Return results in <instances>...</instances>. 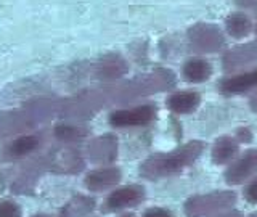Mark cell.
<instances>
[{
    "mask_svg": "<svg viewBox=\"0 0 257 217\" xmlns=\"http://www.w3.org/2000/svg\"><path fill=\"white\" fill-rule=\"evenodd\" d=\"M56 110V104L53 101L48 103H36L29 104L28 108L7 113V115L0 116V139L4 137H10L16 132H21L24 129H29L39 121L48 118Z\"/></svg>",
    "mask_w": 257,
    "mask_h": 217,
    "instance_id": "obj_2",
    "label": "cell"
},
{
    "mask_svg": "<svg viewBox=\"0 0 257 217\" xmlns=\"http://www.w3.org/2000/svg\"><path fill=\"white\" fill-rule=\"evenodd\" d=\"M252 87H257V69L244 72V74H239L235 77H228L220 84L222 92L227 93V95L246 92Z\"/></svg>",
    "mask_w": 257,
    "mask_h": 217,
    "instance_id": "obj_12",
    "label": "cell"
},
{
    "mask_svg": "<svg viewBox=\"0 0 257 217\" xmlns=\"http://www.w3.org/2000/svg\"><path fill=\"white\" fill-rule=\"evenodd\" d=\"M252 29V23L243 13H235L227 18V31L231 37L241 39L246 37Z\"/></svg>",
    "mask_w": 257,
    "mask_h": 217,
    "instance_id": "obj_17",
    "label": "cell"
},
{
    "mask_svg": "<svg viewBox=\"0 0 257 217\" xmlns=\"http://www.w3.org/2000/svg\"><path fill=\"white\" fill-rule=\"evenodd\" d=\"M88 158L96 164H109L117 156V142L112 135L96 137L88 143Z\"/></svg>",
    "mask_w": 257,
    "mask_h": 217,
    "instance_id": "obj_6",
    "label": "cell"
},
{
    "mask_svg": "<svg viewBox=\"0 0 257 217\" xmlns=\"http://www.w3.org/2000/svg\"><path fill=\"white\" fill-rule=\"evenodd\" d=\"M93 209V199L85 196H77L63 209L61 217H85Z\"/></svg>",
    "mask_w": 257,
    "mask_h": 217,
    "instance_id": "obj_18",
    "label": "cell"
},
{
    "mask_svg": "<svg viewBox=\"0 0 257 217\" xmlns=\"http://www.w3.org/2000/svg\"><path fill=\"white\" fill-rule=\"evenodd\" d=\"M252 61H257V42H251V44L233 48V50L228 52L223 58V64L227 71L241 68Z\"/></svg>",
    "mask_w": 257,
    "mask_h": 217,
    "instance_id": "obj_10",
    "label": "cell"
},
{
    "mask_svg": "<svg viewBox=\"0 0 257 217\" xmlns=\"http://www.w3.org/2000/svg\"><path fill=\"white\" fill-rule=\"evenodd\" d=\"M257 172V150H249L244 156L238 159L235 164L230 166L225 172V180L230 185L243 183L246 179Z\"/></svg>",
    "mask_w": 257,
    "mask_h": 217,
    "instance_id": "obj_8",
    "label": "cell"
},
{
    "mask_svg": "<svg viewBox=\"0 0 257 217\" xmlns=\"http://www.w3.org/2000/svg\"><path fill=\"white\" fill-rule=\"evenodd\" d=\"M238 153V143L230 137H222L212 148V159L215 164H225L231 161Z\"/></svg>",
    "mask_w": 257,
    "mask_h": 217,
    "instance_id": "obj_15",
    "label": "cell"
},
{
    "mask_svg": "<svg viewBox=\"0 0 257 217\" xmlns=\"http://www.w3.org/2000/svg\"><path fill=\"white\" fill-rule=\"evenodd\" d=\"M238 139L241 142H251L252 135H251V132L247 131V129H241V131H238Z\"/></svg>",
    "mask_w": 257,
    "mask_h": 217,
    "instance_id": "obj_23",
    "label": "cell"
},
{
    "mask_svg": "<svg viewBox=\"0 0 257 217\" xmlns=\"http://www.w3.org/2000/svg\"><path fill=\"white\" fill-rule=\"evenodd\" d=\"M191 44L199 52H215L223 45V36L215 26L211 24H198L190 31Z\"/></svg>",
    "mask_w": 257,
    "mask_h": 217,
    "instance_id": "obj_5",
    "label": "cell"
},
{
    "mask_svg": "<svg viewBox=\"0 0 257 217\" xmlns=\"http://www.w3.org/2000/svg\"><path fill=\"white\" fill-rule=\"evenodd\" d=\"M0 217H21V209L13 201H0Z\"/></svg>",
    "mask_w": 257,
    "mask_h": 217,
    "instance_id": "obj_20",
    "label": "cell"
},
{
    "mask_svg": "<svg viewBox=\"0 0 257 217\" xmlns=\"http://www.w3.org/2000/svg\"><path fill=\"white\" fill-rule=\"evenodd\" d=\"M212 74V68L206 60H190L183 66V76L190 82H204Z\"/></svg>",
    "mask_w": 257,
    "mask_h": 217,
    "instance_id": "obj_16",
    "label": "cell"
},
{
    "mask_svg": "<svg viewBox=\"0 0 257 217\" xmlns=\"http://www.w3.org/2000/svg\"><path fill=\"white\" fill-rule=\"evenodd\" d=\"M156 108L151 104H143L131 110H119L114 111L109 118V123L114 127H134L148 124L150 121L155 119Z\"/></svg>",
    "mask_w": 257,
    "mask_h": 217,
    "instance_id": "obj_4",
    "label": "cell"
},
{
    "mask_svg": "<svg viewBox=\"0 0 257 217\" xmlns=\"http://www.w3.org/2000/svg\"><path fill=\"white\" fill-rule=\"evenodd\" d=\"M145 198V190L140 185H128V187L117 188L104 201V209L106 211H117L127 206H135Z\"/></svg>",
    "mask_w": 257,
    "mask_h": 217,
    "instance_id": "obj_7",
    "label": "cell"
},
{
    "mask_svg": "<svg viewBox=\"0 0 257 217\" xmlns=\"http://www.w3.org/2000/svg\"><path fill=\"white\" fill-rule=\"evenodd\" d=\"M143 217H174L171 211H167V209H161V207H153V209H148L147 212H145Z\"/></svg>",
    "mask_w": 257,
    "mask_h": 217,
    "instance_id": "obj_22",
    "label": "cell"
},
{
    "mask_svg": "<svg viewBox=\"0 0 257 217\" xmlns=\"http://www.w3.org/2000/svg\"><path fill=\"white\" fill-rule=\"evenodd\" d=\"M222 217H244V215H241V214H228V215H222ZM247 217H257V214H251V215H247Z\"/></svg>",
    "mask_w": 257,
    "mask_h": 217,
    "instance_id": "obj_24",
    "label": "cell"
},
{
    "mask_svg": "<svg viewBox=\"0 0 257 217\" xmlns=\"http://www.w3.org/2000/svg\"><path fill=\"white\" fill-rule=\"evenodd\" d=\"M244 196L249 203H257V179L247 185V188L244 191Z\"/></svg>",
    "mask_w": 257,
    "mask_h": 217,
    "instance_id": "obj_21",
    "label": "cell"
},
{
    "mask_svg": "<svg viewBox=\"0 0 257 217\" xmlns=\"http://www.w3.org/2000/svg\"><path fill=\"white\" fill-rule=\"evenodd\" d=\"M125 72H127V64L117 55L104 56V58L96 63V66H95V74L100 79H116V77L124 76Z\"/></svg>",
    "mask_w": 257,
    "mask_h": 217,
    "instance_id": "obj_11",
    "label": "cell"
},
{
    "mask_svg": "<svg viewBox=\"0 0 257 217\" xmlns=\"http://www.w3.org/2000/svg\"><path fill=\"white\" fill-rule=\"evenodd\" d=\"M251 108H252L254 111H257V95H255L254 98L251 100Z\"/></svg>",
    "mask_w": 257,
    "mask_h": 217,
    "instance_id": "obj_25",
    "label": "cell"
},
{
    "mask_svg": "<svg viewBox=\"0 0 257 217\" xmlns=\"http://www.w3.org/2000/svg\"><path fill=\"white\" fill-rule=\"evenodd\" d=\"M201 98L196 92H180L172 95L171 98L167 100V104L171 111L177 113V115H187L198 108Z\"/></svg>",
    "mask_w": 257,
    "mask_h": 217,
    "instance_id": "obj_13",
    "label": "cell"
},
{
    "mask_svg": "<svg viewBox=\"0 0 257 217\" xmlns=\"http://www.w3.org/2000/svg\"><path fill=\"white\" fill-rule=\"evenodd\" d=\"M120 180V171L116 167H101L88 172L85 177V187L92 191H101L114 187Z\"/></svg>",
    "mask_w": 257,
    "mask_h": 217,
    "instance_id": "obj_9",
    "label": "cell"
},
{
    "mask_svg": "<svg viewBox=\"0 0 257 217\" xmlns=\"http://www.w3.org/2000/svg\"><path fill=\"white\" fill-rule=\"evenodd\" d=\"M235 201L236 195L233 191H215L188 199L185 204V212L188 217H214L228 209Z\"/></svg>",
    "mask_w": 257,
    "mask_h": 217,
    "instance_id": "obj_3",
    "label": "cell"
},
{
    "mask_svg": "<svg viewBox=\"0 0 257 217\" xmlns=\"http://www.w3.org/2000/svg\"><path fill=\"white\" fill-rule=\"evenodd\" d=\"M87 135V131L84 127H77V126H58L55 129V137L60 140H77L82 139Z\"/></svg>",
    "mask_w": 257,
    "mask_h": 217,
    "instance_id": "obj_19",
    "label": "cell"
},
{
    "mask_svg": "<svg viewBox=\"0 0 257 217\" xmlns=\"http://www.w3.org/2000/svg\"><path fill=\"white\" fill-rule=\"evenodd\" d=\"M40 145V139L37 135H24L12 142L5 148V156L7 158H21L26 156L29 153L34 151Z\"/></svg>",
    "mask_w": 257,
    "mask_h": 217,
    "instance_id": "obj_14",
    "label": "cell"
},
{
    "mask_svg": "<svg viewBox=\"0 0 257 217\" xmlns=\"http://www.w3.org/2000/svg\"><path fill=\"white\" fill-rule=\"evenodd\" d=\"M122 217H135V215H134V214H124Z\"/></svg>",
    "mask_w": 257,
    "mask_h": 217,
    "instance_id": "obj_27",
    "label": "cell"
},
{
    "mask_svg": "<svg viewBox=\"0 0 257 217\" xmlns=\"http://www.w3.org/2000/svg\"><path fill=\"white\" fill-rule=\"evenodd\" d=\"M203 150H204L203 143L198 140H193L171 153L158 155V156L147 159L140 167V174L151 180L175 174L195 163L201 153H203Z\"/></svg>",
    "mask_w": 257,
    "mask_h": 217,
    "instance_id": "obj_1",
    "label": "cell"
},
{
    "mask_svg": "<svg viewBox=\"0 0 257 217\" xmlns=\"http://www.w3.org/2000/svg\"><path fill=\"white\" fill-rule=\"evenodd\" d=\"M34 217H50V215H45V214H37V215H34Z\"/></svg>",
    "mask_w": 257,
    "mask_h": 217,
    "instance_id": "obj_26",
    "label": "cell"
}]
</instances>
